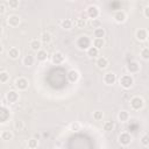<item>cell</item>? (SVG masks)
<instances>
[{"instance_id":"obj_1","label":"cell","mask_w":149,"mask_h":149,"mask_svg":"<svg viewBox=\"0 0 149 149\" xmlns=\"http://www.w3.org/2000/svg\"><path fill=\"white\" fill-rule=\"evenodd\" d=\"M77 47L79 50H88L92 47V41L90 40V37L87 35H81L78 40H77Z\"/></svg>"},{"instance_id":"obj_2","label":"cell","mask_w":149,"mask_h":149,"mask_svg":"<svg viewBox=\"0 0 149 149\" xmlns=\"http://www.w3.org/2000/svg\"><path fill=\"white\" fill-rule=\"evenodd\" d=\"M119 83H120V85H121L125 90H128V88H130V87L133 86L134 79H133L132 74H122V76L120 77V79H119Z\"/></svg>"},{"instance_id":"obj_3","label":"cell","mask_w":149,"mask_h":149,"mask_svg":"<svg viewBox=\"0 0 149 149\" xmlns=\"http://www.w3.org/2000/svg\"><path fill=\"white\" fill-rule=\"evenodd\" d=\"M129 102H130L132 109H134V111H140V109H142L143 106H144V100H143L141 97H139V95L133 97Z\"/></svg>"},{"instance_id":"obj_4","label":"cell","mask_w":149,"mask_h":149,"mask_svg":"<svg viewBox=\"0 0 149 149\" xmlns=\"http://www.w3.org/2000/svg\"><path fill=\"white\" fill-rule=\"evenodd\" d=\"M99 14H100V10H99V8H98L97 6H94V5L88 6L87 9H86V15H87V17H90L91 20L98 19Z\"/></svg>"},{"instance_id":"obj_5","label":"cell","mask_w":149,"mask_h":149,"mask_svg":"<svg viewBox=\"0 0 149 149\" xmlns=\"http://www.w3.org/2000/svg\"><path fill=\"white\" fill-rule=\"evenodd\" d=\"M29 86V83H28V79H26L24 77H19L16 80H15V87L19 90V91H24L27 90Z\"/></svg>"},{"instance_id":"obj_6","label":"cell","mask_w":149,"mask_h":149,"mask_svg":"<svg viewBox=\"0 0 149 149\" xmlns=\"http://www.w3.org/2000/svg\"><path fill=\"white\" fill-rule=\"evenodd\" d=\"M102 81H104L106 85H113V84L116 81V74H115L114 72H107V73L104 74Z\"/></svg>"},{"instance_id":"obj_7","label":"cell","mask_w":149,"mask_h":149,"mask_svg":"<svg viewBox=\"0 0 149 149\" xmlns=\"http://www.w3.org/2000/svg\"><path fill=\"white\" fill-rule=\"evenodd\" d=\"M119 142L121 146H129L132 142V135L129 133H121L119 135Z\"/></svg>"},{"instance_id":"obj_8","label":"cell","mask_w":149,"mask_h":149,"mask_svg":"<svg viewBox=\"0 0 149 149\" xmlns=\"http://www.w3.org/2000/svg\"><path fill=\"white\" fill-rule=\"evenodd\" d=\"M6 100L8 104H15L19 100V93L16 91H8L6 94Z\"/></svg>"},{"instance_id":"obj_9","label":"cell","mask_w":149,"mask_h":149,"mask_svg":"<svg viewBox=\"0 0 149 149\" xmlns=\"http://www.w3.org/2000/svg\"><path fill=\"white\" fill-rule=\"evenodd\" d=\"M113 19H114V21L118 22V23H123V22L126 21L127 16H126V13H125L123 10H116V12L114 13V15H113Z\"/></svg>"},{"instance_id":"obj_10","label":"cell","mask_w":149,"mask_h":149,"mask_svg":"<svg viewBox=\"0 0 149 149\" xmlns=\"http://www.w3.org/2000/svg\"><path fill=\"white\" fill-rule=\"evenodd\" d=\"M135 37H136V40H137V41H140V42L147 41L148 31H147L146 29H143V28H140V29H137V30H136V33H135Z\"/></svg>"},{"instance_id":"obj_11","label":"cell","mask_w":149,"mask_h":149,"mask_svg":"<svg viewBox=\"0 0 149 149\" xmlns=\"http://www.w3.org/2000/svg\"><path fill=\"white\" fill-rule=\"evenodd\" d=\"M127 71L132 74V73H137L140 71V64L136 62V61H133V62H129L127 64Z\"/></svg>"},{"instance_id":"obj_12","label":"cell","mask_w":149,"mask_h":149,"mask_svg":"<svg viewBox=\"0 0 149 149\" xmlns=\"http://www.w3.org/2000/svg\"><path fill=\"white\" fill-rule=\"evenodd\" d=\"M7 23L9 27H17L20 24V16L19 15H9L7 17Z\"/></svg>"},{"instance_id":"obj_13","label":"cell","mask_w":149,"mask_h":149,"mask_svg":"<svg viewBox=\"0 0 149 149\" xmlns=\"http://www.w3.org/2000/svg\"><path fill=\"white\" fill-rule=\"evenodd\" d=\"M51 61H52L54 64H62V63L65 61V57H64V55H63L61 51H57V52H55V54L52 55Z\"/></svg>"},{"instance_id":"obj_14","label":"cell","mask_w":149,"mask_h":149,"mask_svg":"<svg viewBox=\"0 0 149 149\" xmlns=\"http://www.w3.org/2000/svg\"><path fill=\"white\" fill-rule=\"evenodd\" d=\"M9 116H10L9 111L5 107V105H2V106H1V112H0V122H1V123H5V122L9 119Z\"/></svg>"},{"instance_id":"obj_15","label":"cell","mask_w":149,"mask_h":149,"mask_svg":"<svg viewBox=\"0 0 149 149\" xmlns=\"http://www.w3.org/2000/svg\"><path fill=\"white\" fill-rule=\"evenodd\" d=\"M95 65H97L99 69H106V68L108 66V59H107L106 57H104V56H100V57L97 58Z\"/></svg>"},{"instance_id":"obj_16","label":"cell","mask_w":149,"mask_h":149,"mask_svg":"<svg viewBox=\"0 0 149 149\" xmlns=\"http://www.w3.org/2000/svg\"><path fill=\"white\" fill-rule=\"evenodd\" d=\"M79 76L80 74H79V72L77 70H70L68 72V74H66V77H68V79H69L70 83H76L79 79Z\"/></svg>"},{"instance_id":"obj_17","label":"cell","mask_w":149,"mask_h":149,"mask_svg":"<svg viewBox=\"0 0 149 149\" xmlns=\"http://www.w3.org/2000/svg\"><path fill=\"white\" fill-rule=\"evenodd\" d=\"M29 47H30V49L33 50V51H40L41 50V47H42V41L41 40H37V38H35V40H31L30 41V43H29Z\"/></svg>"},{"instance_id":"obj_18","label":"cell","mask_w":149,"mask_h":149,"mask_svg":"<svg viewBox=\"0 0 149 149\" xmlns=\"http://www.w3.org/2000/svg\"><path fill=\"white\" fill-rule=\"evenodd\" d=\"M34 62H35V58H34V56L33 55H26L24 57H23V59H22V63H23V65L24 66H31L33 64H34Z\"/></svg>"},{"instance_id":"obj_19","label":"cell","mask_w":149,"mask_h":149,"mask_svg":"<svg viewBox=\"0 0 149 149\" xmlns=\"http://www.w3.org/2000/svg\"><path fill=\"white\" fill-rule=\"evenodd\" d=\"M36 58H37L38 62H45V61L48 59V52H47L45 50L41 49L40 51H37V54H36Z\"/></svg>"},{"instance_id":"obj_20","label":"cell","mask_w":149,"mask_h":149,"mask_svg":"<svg viewBox=\"0 0 149 149\" xmlns=\"http://www.w3.org/2000/svg\"><path fill=\"white\" fill-rule=\"evenodd\" d=\"M19 56H20V50H19L17 48L13 47V48H10V49L8 50V57H9V58L16 59Z\"/></svg>"},{"instance_id":"obj_21","label":"cell","mask_w":149,"mask_h":149,"mask_svg":"<svg viewBox=\"0 0 149 149\" xmlns=\"http://www.w3.org/2000/svg\"><path fill=\"white\" fill-rule=\"evenodd\" d=\"M118 120L120 122H127L129 120V113L127 111H121L118 114Z\"/></svg>"},{"instance_id":"obj_22","label":"cell","mask_w":149,"mask_h":149,"mask_svg":"<svg viewBox=\"0 0 149 149\" xmlns=\"http://www.w3.org/2000/svg\"><path fill=\"white\" fill-rule=\"evenodd\" d=\"M105 34H106V31H105V29H104L102 27H101V28H97V29L93 30V36H94V38H104Z\"/></svg>"},{"instance_id":"obj_23","label":"cell","mask_w":149,"mask_h":149,"mask_svg":"<svg viewBox=\"0 0 149 149\" xmlns=\"http://www.w3.org/2000/svg\"><path fill=\"white\" fill-rule=\"evenodd\" d=\"M92 45H93L94 48H97V49L100 50V49L105 45V40H104V38H93Z\"/></svg>"},{"instance_id":"obj_24","label":"cell","mask_w":149,"mask_h":149,"mask_svg":"<svg viewBox=\"0 0 149 149\" xmlns=\"http://www.w3.org/2000/svg\"><path fill=\"white\" fill-rule=\"evenodd\" d=\"M86 54H87V56L88 57H91V58H98V56H99V49H97V48H94L93 45L86 51Z\"/></svg>"},{"instance_id":"obj_25","label":"cell","mask_w":149,"mask_h":149,"mask_svg":"<svg viewBox=\"0 0 149 149\" xmlns=\"http://www.w3.org/2000/svg\"><path fill=\"white\" fill-rule=\"evenodd\" d=\"M0 136H1V140H3V141H9V140L13 139V134H12V132L8 130V129L2 130L1 134H0Z\"/></svg>"},{"instance_id":"obj_26","label":"cell","mask_w":149,"mask_h":149,"mask_svg":"<svg viewBox=\"0 0 149 149\" xmlns=\"http://www.w3.org/2000/svg\"><path fill=\"white\" fill-rule=\"evenodd\" d=\"M72 26H73V21H71L70 19H65V20H63L62 22H61V27L63 28V29H71L72 28Z\"/></svg>"},{"instance_id":"obj_27","label":"cell","mask_w":149,"mask_h":149,"mask_svg":"<svg viewBox=\"0 0 149 149\" xmlns=\"http://www.w3.org/2000/svg\"><path fill=\"white\" fill-rule=\"evenodd\" d=\"M27 146H28V148H29V149H36V148L38 147V140H37V139H35V137H31V139H29V140H28Z\"/></svg>"},{"instance_id":"obj_28","label":"cell","mask_w":149,"mask_h":149,"mask_svg":"<svg viewBox=\"0 0 149 149\" xmlns=\"http://www.w3.org/2000/svg\"><path fill=\"white\" fill-rule=\"evenodd\" d=\"M9 80V73L7 71H1L0 72V83L1 84H5Z\"/></svg>"},{"instance_id":"obj_29","label":"cell","mask_w":149,"mask_h":149,"mask_svg":"<svg viewBox=\"0 0 149 149\" xmlns=\"http://www.w3.org/2000/svg\"><path fill=\"white\" fill-rule=\"evenodd\" d=\"M73 24H74V27H77V28H84V27H85V24H86V21H85V19L79 17V19L74 20Z\"/></svg>"},{"instance_id":"obj_30","label":"cell","mask_w":149,"mask_h":149,"mask_svg":"<svg viewBox=\"0 0 149 149\" xmlns=\"http://www.w3.org/2000/svg\"><path fill=\"white\" fill-rule=\"evenodd\" d=\"M41 41H42L43 43H49V42L51 41V35H50V33L44 31V33L42 34V36H41Z\"/></svg>"},{"instance_id":"obj_31","label":"cell","mask_w":149,"mask_h":149,"mask_svg":"<svg viewBox=\"0 0 149 149\" xmlns=\"http://www.w3.org/2000/svg\"><path fill=\"white\" fill-rule=\"evenodd\" d=\"M140 55H141V57H142L144 61H149V48H148V47L143 48V49L141 50Z\"/></svg>"},{"instance_id":"obj_32","label":"cell","mask_w":149,"mask_h":149,"mask_svg":"<svg viewBox=\"0 0 149 149\" xmlns=\"http://www.w3.org/2000/svg\"><path fill=\"white\" fill-rule=\"evenodd\" d=\"M6 3H7V6H8L10 9H15V8H17L19 5H20L19 0H9V1H7Z\"/></svg>"},{"instance_id":"obj_33","label":"cell","mask_w":149,"mask_h":149,"mask_svg":"<svg viewBox=\"0 0 149 149\" xmlns=\"http://www.w3.org/2000/svg\"><path fill=\"white\" fill-rule=\"evenodd\" d=\"M90 26H91V27H93L94 29H97V28H101V21H100V20H98V19L91 20V21H90Z\"/></svg>"},{"instance_id":"obj_34","label":"cell","mask_w":149,"mask_h":149,"mask_svg":"<svg viewBox=\"0 0 149 149\" xmlns=\"http://www.w3.org/2000/svg\"><path fill=\"white\" fill-rule=\"evenodd\" d=\"M113 128H114V122L113 121H107V122L104 123V130L111 132V130H113Z\"/></svg>"},{"instance_id":"obj_35","label":"cell","mask_w":149,"mask_h":149,"mask_svg":"<svg viewBox=\"0 0 149 149\" xmlns=\"http://www.w3.org/2000/svg\"><path fill=\"white\" fill-rule=\"evenodd\" d=\"M102 118H104V113H102L101 111H95V112L93 113V119H94L95 121H101Z\"/></svg>"},{"instance_id":"obj_36","label":"cell","mask_w":149,"mask_h":149,"mask_svg":"<svg viewBox=\"0 0 149 149\" xmlns=\"http://www.w3.org/2000/svg\"><path fill=\"white\" fill-rule=\"evenodd\" d=\"M23 127H24V125H23V121H21V120H17V121H15V122H14V128H15V130H17V132L22 130V129H23Z\"/></svg>"},{"instance_id":"obj_37","label":"cell","mask_w":149,"mask_h":149,"mask_svg":"<svg viewBox=\"0 0 149 149\" xmlns=\"http://www.w3.org/2000/svg\"><path fill=\"white\" fill-rule=\"evenodd\" d=\"M142 146H149V134H143L140 139Z\"/></svg>"},{"instance_id":"obj_38","label":"cell","mask_w":149,"mask_h":149,"mask_svg":"<svg viewBox=\"0 0 149 149\" xmlns=\"http://www.w3.org/2000/svg\"><path fill=\"white\" fill-rule=\"evenodd\" d=\"M70 129H71L72 132H78V130H80V123H79V122H72V123L70 125Z\"/></svg>"},{"instance_id":"obj_39","label":"cell","mask_w":149,"mask_h":149,"mask_svg":"<svg viewBox=\"0 0 149 149\" xmlns=\"http://www.w3.org/2000/svg\"><path fill=\"white\" fill-rule=\"evenodd\" d=\"M143 14H144V16H146V17H148V19H149V6H147V7L143 9Z\"/></svg>"},{"instance_id":"obj_40","label":"cell","mask_w":149,"mask_h":149,"mask_svg":"<svg viewBox=\"0 0 149 149\" xmlns=\"http://www.w3.org/2000/svg\"><path fill=\"white\" fill-rule=\"evenodd\" d=\"M5 10H6V6H5V3H0V14H3Z\"/></svg>"},{"instance_id":"obj_41","label":"cell","mask_w":149,"mask_h":149,"mask_svg":"<svg viewBox=\"0 0 149 149\" xmlns=\"http://www.w3.org/2000/svg\"><path fill=\"white\" fill-rule=\"evenodd\" d=\"M147 41L149 42V31H148V37H147Z\"/></svg>"}]
</instances>
